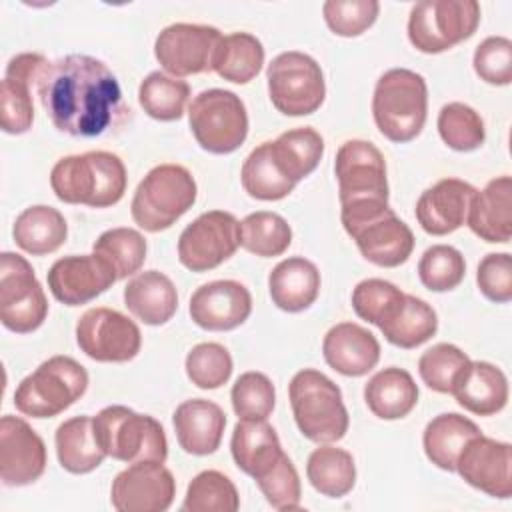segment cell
I'll return each instance as SVG.
<instances>
[{"instance_id": "cell-1", "label": "cell", "mask_w": 512, "mask_h": 512, "mask_svg": "<svg viewBox=\"0 0 512 512\" xmlns=\"http://www.w3.org/2000/svg\"><path fill=\"white\" fill-rule=\"evenodd\" d=\"M36 92L50 122L74 138L102 136L126 112L112 70L86 54H68L48 62Z\"/></svg>"}, {"instance_id": "cell-2", "label": "cell", "mask_w": 512, "mask_h": 512, "mask_svg": "<svg viewBox=\"0 0 512 512\" xmlns=\"http://www.w3.org/2000/svg\"><path fill=\"white\" fill-rule=\"evenodd\" d=\"M50 186L58 200L108 208L126 192V166L106 150H92L60 158L50 172Z\"/></svg>"}, {"instance_id": "cell-3", "label": "cell", "mask_w": 512, "mask_h": 512, "mask_svg": "<svg viewBox=\"0 0 512 512\" xmlns=\"http://www.w3.org/2000/svg\"><path fill=\"white\" fill-rule=\"evenodd\" d=\"M428 86L422 74L408 68L384 72L374 88L372 116L390 142L414 140L426 122Z\"/></svg>"}, {"instance_id": "cell-4", "label": "cell", "mask_w": 512, "mask_h": 512, "mask_svg": "<svg viewBox=\"0 0 512 512\" xmlns=\"http://www.w3.org/2000/svg\"><path fill=\"white\" fill-rule=\"evenodd\" d=\"M288 398L298 430L316 444H330L348 432V410L340 388L322 372L304 368L294 374Z\"/></svg>"}, {"instance_id": "cell-5", "label": "cell", "mask_w": 512, "mask_h": 512, "mask_svg": "<svg viewBox=\"0 0 512 512\" xmlns=\"http://www.w3.org/2000/svg\"><path fill=\"white\" fill-rule=\"evenodd\" d=\"M94 436L106 456L120 462H166L168 442L162 424L128 406H106L94 418Z\"/></svg>"}, {"instance_id": "cell-6", "label": "cell", "mask_w": 512, "mask_h": 512, "mask_svg": "<svg viewBox=\"0 0 512 512\" xmlns=\"http://www.w3.org/2000/svg\"><path fill=\"white\" fill-rule=\"evenodd\" d=\"M196 180L180 164L154 166L138 184L130 212L146 232L170 228L196 202Z\"/></svg>"}, {"instance_id": "cell-7", "label": "cell", "mask_w": 512, "mask_h": 512, "mask_svg": "<svg viewBox=\"0 0 512 512\" xmlns=\"http://www.w3.org/2000/svg\"><path fill=\"white\" fill-rule=\"evenodd\" d=\"M88 388L86 368L70 356H52L28 374L14 392V406L32 418H52L70 408Z\"/></svg>"}, {"instance_id": "cell-8", "label": "cell", "mask_w": 512, "mask_h": 512, "mask_svg": "<svg viewBox=\"0 0 512 512\" xmlns=\"http://www.w3.org/2000/svg\"><path fill=\"white\" fill-rule=\"evenodd\" d=\"M340 196V212H356L388 204L386 160L368 140H346L336 152L334 164Z\"/></svg>"}, {"instance_id": "cell-9", "label": "cell", "mask_w": 512, "mask_h": 512, "mask_svg": "<svg viewBox=\"0 0 512 512\" xmlns=\"http://www.w3.org/2000/svg\"><path fill=\"white\" fill-rule=\"evenodd\" d=\"M478 24L476 0H422L410 10L408 40L424 54H440L468 40Z\"/></svg>"}, {"instance_id": "cell-10", "label": "cell", "mask_w": 512, "mask_h": 512, "mask_svg": "<svg viewBox=\"0 0 512 512\" xmlns=\"http://www.w3.org/2000/svg\"><path fill=\"white\" fill-rule=\"evenodd\" d=\"M190 130L202 150L230 154L248 136L246 106L230 90L210 88L196 94L188 106Z\"/></svg>"}, {"instance_id": "cell-11", "label": "cell", "mask_w": 512, "mask_h": 512, "mask_svg": "<svg viewBox=\"0 0 512 512\" xmlns=\"http://www.w3.org/2000/svg\"><path fill=\"white\" fill-rule=\"evenodd\" d=\"M266 80L274 108L286 116H308L322 106L326 96L320 64L298 50H288L272 58Z\"/></svg>"}, {"instance_id": "cell-12", "label": "cell", "mask_w": 512, "mask_h": 512, "mask_svg": "<svg viewBox=\"0 0 512 512\" xmlns=\"http://www.w3.org/2000/svg\"><path fill=\"white\" fill-rule=\"evenodd\" d=\"M48 316V300L30 262L14 252L0 256V320L16 334L34 332Z\"/></svg>"}, {"instance_id": "cell-13", "label": "cell", "mask_w": 512, "mask_h": 512, "mask_svg": "<svg viewBox=\"0 0 512 512\" xmlns=\"http://www.w3.org/2000/svg\"><path fill=\"white\" fill-rule=\"evenodd\" d=\"M240 246V222L224 210H210L190 222L178 238V260L192 272H206Z\"/></svg>"}, {"instance_id": "cell-14", "label": "cell", "mask_w": 512, "mask_h": 512, "mask_svg": "<svg viewBox=\"0 0 512 512\" xmlns=\"http://www.w3.org/2000/svg\"><path fill=\"white\" fill-rule=\"evenodd\" d=\"M76 342L96 362H128L140 352L142 334L136 322L122 312L98 306L78 318Z\"/></svg>"}, {"instance_id": "cell-15", "label": "cell", "mask_w": 512, "mask_h": 512, "mask_svg": "<svg viewBox=\"0 0 512 512\" xmlns=\"http://www.w3.org/2000/svg\"><path fill=\"white\" fill-rule=\"evenodd\" d=\"M222 34L214 26L178 22L166 26L154 42V56L174 78L212 70Z\"/></svg>"}, {"instance_id": "cell-16", "label": "cell", "mask_w": 512, "mask_h": 512, "mask_svg": "<svg viewBox=\"0 0 512 512\" xmlns=\"http://www.w3.org/2000/svg\"><path fill=\"white\" fill-rule=\"evenodd\" d=\"M176 496V480L162 462H134L112 480L110 502L118 512H164Z\"/></svg>"}, {"instance_id": "cell-17", "label": "cell", "mask_w": 512, "mask_h": 512, "mask_svg": "<svg viewBox=\"0 0 512 512\" xmlns=\"http://www.w3.org/2000/svg\"><path fill=\"white\" fill-rule=\"evenodd\" d=\"M46 278L52 296L66 306L86 304L118 280L114 268L98 254H70L58 258Z\"/></svg>"}, {"instance_id": "cell-18", "label": "cell", "mask_w": 512, "mask_h": 512, "mask_svg": "<svg viewBox=\"0 0 512 512\" xmlns=\"http://www.w3.org/2000/svg\"><path fill=\"white\" fill-rule=\"evenodd\" d=\"M458 474L474 488L494 498L512 496V446L478 434L456 460Z\"/></svg>"}, {"instance_id": "cell-19", "label": "cell", "mask_w": 512, "mask_h": 512, "mask_svg": "<svg viewBox=\"0 0 512 512\" xmlns=\"http://www.w3.org/2000/svg\"><path fill=\"white\" fill-rule=\"evenodd\" d=\"M46 468V446L38 432L18 416L0 420V478L6 486L36 482Z\"/></svg>"}, {"instance_id": "cell-20", "label": "cell", "mask_w": 512, "mask_h": 512, "mask_svg": "<svg viewBox=\"0 0 512 512\" xmlns=\"http://www.w3.org/2000/svg\"><path fill=\"white\" fill-rule=\"evenodd\" d=\"M48 58L36 52L16 54L8 66L0 88V126L6 134H24L34 122L30 88L38 84Z\"/></svg>"}, {"instance_id": "cell-21", "label": "cell", "mask_w": 512, "mask_h": 512, "mask_svg": "<svg viewBox=\"0 0 512 512\" xmlns=\"http://www.w3.org/2000/svg\"><path fill=\"white\" fill-rule=\"evenodd\" d=\"M190 318L204 330L226 332L244 324L252 312L248 288L236 280L202 284L190 298Z\"/></svg>"}, {"instance_id": "cell-22", "label": "cell", "mask_w": 512, "mask_h": 512, "mask_svg": "<svg viewBox=\"0 0 512 512\" xmlns=\"http://www.w3.org/2000/svg\"><path fill=\"white\" fill-rule=\"evenodd\" d=\"M348 236L356 242L360 254L382 268H396L408 260L414 250V234L392 208L360 222Z\"/></svg>"}, {"instance_id": "cell-23", "label": "cell", "mask_w": 512, "mask_h": 512, "mask_svg": "<svg viewBox=\"0 0 512 512\" xmlns=\"http://www.w3.org/2000/svg\"><path fill=\"white\" fill-rule=\"evenodd\" d=\"M476 188L458 178H442L426 188L416 202V220L424 232L444 236L458 230L468 216Z\"/></svg>"}, {"instance_id": "cell-24", "label": "cell", "mask_w": 512, "mask_h": 512, "mask_svg": "<svg viewBox=\"0 0 512 512\" xmlns=\"http://www.w3.org/2000/svg\"><path fill=\"white\" fill-rule=\"evenodd\" d=\"M322 354L330 368L342 376H364L380 360V344L372 332L354 322L332 326L322 342Z\"/></svg>"}, {"instance_id": "cell-25", "label": "cell", "mask_w": 512, "mask_h": 512, "mask_svg": "<svg viewBox=\"0 0 512 512\" xmlns=\"http://www.w3.org/2000/svg\"><path fill=\"white\" fill-rule=\"evenodd\" d=\"M172 424L178 444L184 452L194 456H206L216 452L222 442L226 414L212 400L192 398L176 406Z\"/></svg>"}, {"instance_id": "cell-26", "label": "cell", "mask_w": 512, "mask_h": 512, "mask_svg": "<svg viewBox=\"0 0 512 512\" xmlns=\"http://www.w3.org/2000/svg\"><path fill=\"white\" fill-rule=\"evenodd\" d=\"M466 222L470 230L492 244H508L512 236V178L498 176L476 190Z\"/></svg>"}, {"instance_id": "cell-27", "label": "cell", "mask_w": 512, "mask_h": 512, "mask_svg": "<svg viewBox=\"0 0 512 512\" xmlns=\"http://www.w3.org/2000/svg\"><path fill=\"white\" fill-rule=\"evenodd\" d=\"M450 394H454L464 410L478 416H492L508 402V380L498 366L470 360L456 378Z\"/></svg>"}, {"instance_id": "cell-28", "label": "cell", "mask_w": 512, "mask_h": 512, "mask_svg": "<svg viewBox=\"0 0 512 512\" xmlns=\"http://www.w3.org/2000/svg\"><path fill=\"white\" fill-rule=\"evenodd\" d=\"M230 450L236 466L254 480L268 474L284 456L278 434L266 420H240L234 426Z\"/></svg>"}, {"instance_id": "cell-29", "label": "cell", "mask_w": 512, "mask_h": 512, "mask_svg": "<svg viewBox=\"0 0 512 512\" xmlns=\"http://www.w3.org/2000/svg\"><path fill=\"white\" fill-rule=\"evenodd\" d=\"M272 302L284 312H302L314 304L320 292V272L314 262L292 256L278 262L268 276Z\"/></svg>"}, {"instance_id": "cell-30", "label": "cell", "mask_w": 512, "mask_h": 512, "mask_svg": "<svg viewBox=\"0 0 512 512\" xmlns=\"http://www.w3.org/2000/svg\"><path fill=\"white\" fill-rule=\"evenodd\" d=\"M124 304L144 324H166L178 310L176 286L158 270L140 272L126 284Z\"/></svg>"}, {"instance_id": "cell-31", "label": "cell", "mask_w": 512, "mask_h": 512, "mask_svg": "<svg viewBox=\"0 0 512 512\" xmlns=\"http://www.w3.org/2000/svg\"><path fill=\"white\" fill-rule=\"evenodd\" d=\"M364 400L370 412L382 420L408 416L418 402V386L404 368H384L364 386Z\"/></svg>"}, {"instance_id": "cell-32", "label": "cell", "mask_w": 512, "mask_h": 512, "mask_svg": "<svg viewBox=\"0 0 512 512\" xmlns=\"http://www.w3.org/2000/svg\"><path fill=\"white\" fill-rule=\"evenodd\" d=\"M478 434L482 432L470 418L456 412L438 414L424 430V452L434 466L452 472L462 448Z\"/></svg>"}, {"instance_id": "cell-33", "label": "cell", "mask_w": 512, "mask_h": 512, "mask_svg": "<svg viewBox=\"0 0 512 512\" xmlns=\"http://www.w3.org/2000/svg\"><path fill=\"white\" fill-rule=\"evenodd\" d=\"M14 242L32 256H44L56 252L66 236L68 226L64 216L52 206H30L22 210L12 228Z\"/></svg>"}, {"instance_id": "cell-34", "label": "cell", "mask_w": 512, "mask_h": 512, "mask_svg": "<svg viewBox=\"0 0 512 512\" xmlns=\"http://www.w3.org/2000/svg\"><path fill=\"white\" fill-rule=\"evenodd\" d=\"M58 462L70 474H88L106 458L100 448L90 416H74L56 428Z\"/></svg>"}, {"instance_id": "cell-35", "label": "cell", "mask_w": 512, "mask_h": 512, "mask_svg": "<svg viewBox=\"0 0 512 512\" xmlns=\"http://www.w3.org/2000/svg\"><path fill=\"white\" fill-rule=\"evenodd\" d=\"M270 152L282 174L298 184L316 170L324 154V140L314 128L302 126L282 132L276 140H272Z\"/></svg>"}, {"instance_id": "cell-36", "label": "cell", "mask_w": 512, "mask_h": 512, "mask_svg": "<svg viewBox=\"0 0 512 512\" xmlns=\"http://www.w3.org/2000/svg\"><path fill=\"white\" fill-rule=\"evenodd\" d=\"M264 64L262 42L248 32H232L220 38L212 70L234 84H246L258 76Z\"/></svg>"}, {"instance_id": "cell-37", "label": "cell", "mask_w": 512, "mask_h": 512, "mask_svg": "<svg viewBox=\"0 0 512 512\" xmlns=\"http://www.w3.org/2000/svg\"><path fill=\"white\" fill-rule=\"evenodd\" d=\"M306 476L316 492L328 498H342L356 484L354 458L344 448L320 446L308 456Z\"/></svg>"}, {"instance_id": "cell-38", "label": "cell", "mask_w": 512, "mask_h": 512, "mask_svg": "<svg viewBox=\"0 0 512 512\" xmlns=\"http://www.w3.org/2000/svg\"><path fill=\"white\" fill-rule=\"evenodd\" d=\"M438 330V316L434 308L424 302L422 298H416L412 294H406L400 308L394 312V316L380 326V332L384 338L404 350L416 348L424 342H428Z\"/></svg>"}, {"instance_id": "cell-39", "label": "cell", "mask_w": 512, "mask_h": 512, "mask_svg": "<svg viewBox=\"0 0 512 512\" xmlns=\"http://www.w3.org/2000/svg\"><path fill=\"white\" fill-rule=\"evenodd\" d=\"M240 180L248 196L268 202L282 200L296 188V184L288 180L278 168L270 152V142H262L248 154V158L242 164Z\"/></svg>"}, {"instance_id": "cell-40", "label": "cell", "mask_w": 512, "mask_h": 512, "mask_svg": "<svg viewBox=\"0 0 512 512\" xmlns=\"http://www.w3.org/2000/svg\"><path fill=\"white\" fill-rule=\"evenodd\" d=\"M190 96L188 82L168 76L160 70L150 72L138 88V102L144 112L160 122H172L182 118L184 106Z\"/></svg>"}, {"instance_id": "cell-41", "label": "cell", "mask_w": 512, "mask_h": 512, "mask_svg": "<svg viewBox=\"0 0 512 512\" xmlns=\"http://www.w3.org/2000/svg\"><path fill=\"white\" fill-rule=\"evenodd\" d=\"M290 242L292 228L276 212H252L240 222V246L256 256H280L288 250Z\"/></svg>"}, {"instance_id": "cell-42", "label": "cell", "mask_w": 512, "mask_h": 512, "mask_svg": "<svg viewBox=\"0 0 512 512\" xmlns=\"http://www.w3.org/2000/svg\"><path fill=\"white\" fill-rule=\"evenodd\" d=\"M240 496L234 482L218 472L204 470L188 484L182 510L186 512H236Z\"/></svg>"}, {"instance_id": "cell-43", "label": "cell", "mask_w": 512, "mask_h": 512, "mask_svg": "<svg viewBox=\"0 0 512 512\" xmlns=\"http://www.w3.org/2000/svg\"><path fill=\"white\" fill-rule=\"evenodd\" d=\"M94 254L104 258L118 280L136 274L146 260V240L134 228H110L94 242Z\"/></svg>"}, {"instance_id": "cell-44", "label": "cell", "mask_w": 512, "mask_h": 512, "mask_svg": "<svg viewBox=\"0 0 512 512\" xmlns=\"http://www.w3.org/2000/svg\"><path fill=\"white\" fill-rule=\"evenodd\" d=\"M438 134L448 148L456 152H472L484 144L486 128L472 106L450 102L438 112Z\"/></svg>"}, {"instance_id": "cell-45", "label": "cell", "mask_w": 512, "mask_h": 512, "mask_svg": "<svg viewBox=\"0 0 512 512\" xmlns=\"http://www.w3.org/2000/svg\"><path fill=\"white\" fill-rule=\"evenodd\" d=\"M464 274V256L460 250L448 244L430 246L418 262L420 282L432 292H448L456 288L464 280Z\"/></svg>"}, {"instance_id": "cell-46", "label": "cell", "mask_w": 512, "mask_h": 512, "mask_svg": "<svg viewBox=\"0 0 512 512\" xmlns=\"http://www.w3.org/2000/svg\"><path fill=\"white\" fill-rule=\"evenodd\" d=\"M470 358L454 344L440 342L428 348L418 360L422 382L440 394H450L456 378L468 366Z\"/></svg>"}, {"instance_id": "cell-47", "label": "cell", "mask_w": 512, "mask_h": 512, "mask_svg": "<svg viewBox=\"0 0 512 512\" xmlns=\"http://www.w3.org/2000/svg\"><path fill=\"white\" fill-rule=\"evenodd\" d=\"M232 408L240 420H266L276 404L272 380L262 372H244L230 392Z\"/></svg>"}, {"instance_id": "cell-48", "label": "cell", "mask_w": 512, "mask_h": 512, "mask_svg": "<svg viewBox=\"0 0 512 512\" xmlns=\"http://www.w3.org/2000/svg\"><path fill=\"white\" fill-rule=\"evenodd\" d=\"M186 374L202 390L220 388L230 380L232 356L218 342L196 344L186 356Z\"/></svg>"}, {"instance_id": "cell-49", "label": "cell", "mask_w": 512, "mask_h": 512, "mask_svg": "<svg viewBox=\"0 0 512 512\" xmlns=\"http://www.w3.org/2000/svg\"><path fill=\"white\" fill-rule=\"evenodd\" d=\"M378 12L380 4L376 0H328L322 4L328 28L344 38L366 32L376 22Z\"/></svg>"}, {"instance_id": "cell-50", "label": "cell", "mask_w": 512, "mask_h": 512, "mask_svg": "<svg viewBox=\"0 0 512 512\" xmlns=\"http://www.w3.org/2000/svg\"><path fill=\"white\" fill-rule=\"evenodd\" d=\"M258 488L262 490L266 502L276 510H296L300 508V478L292 464V460L284 454L278 464L256 480Z\"/></svg>"}, {"instance_id": "cell-51", "label": "cell", "mask_w": 512, "mask_h": 512, "mask_svg": "<svg viewBox=\"0 0 512 512\" xmlns=\"http://www.w3.org/2000/svg\"><path fill=\"white\" fill-rule=\"evenodd\" d=\"M476 74L494 86L512 82V42L504 36H488L474 50Z\"/></svg>"}, {"instance_id": "cell-52", "label": "cell", "mask_w": 512, "mask_h": 512, "mask_svg": "<svg viewBox=\"0 0 512 512\" xmlns=\"http://www.w3.org/2000/svg\"><path fill=\"white\" fill-rule=\"evenodd\" d=\"M480 292L496 302L506 304L512 300V258L508 252L486 254L476 270Z\"/></svg>"}, {"instance_id": "cell-53", "label": "cell", "mask_w": 512, "mask_h": 512, "mask_svg": "<svg viewBox=\"0 0 512 512\" xmlns=\"http://www.w3.org/2000/svg\"><path fill=\"white\" fill-rule=\"evenodd\" d=\"M402 294L398 286L382 278H368L356 284L352 290V308L358 318L376 326L384 310Z\"/></svg>"}]
</instances>
